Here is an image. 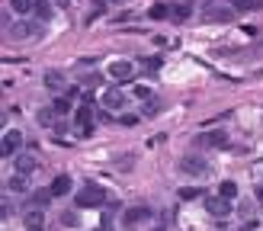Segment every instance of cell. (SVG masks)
<instances>
[{
	"label": "cell",
	"instance_id": "6da1fadb",
	"mask_svg": "<svg viewBox=\"0 0 263 231\" xmlns=\"http://www.w3.org/2000/svg\"><path fill=\"white\" fill-rule=\"evenodd\" d=\"M77 209H100V205L106 202V190L100 183H83V190L74 196Z\"/></svg>",
	"mask_w": 263,
	"mask_h": 231
},
{
	"label": "cell",
	"instance_id": "7a4b0ae2",
	"mask_svg": "<svg viewBox=\"0 0 263 231\" xmlns=\"http://www.w3.org/2000/svg\"><path fill=\"white\" fill-rule=\"evenodd\" d=\"M180 174H186V177H206L209 174V161L206 157H196V154H186V157H180Z\"/></svg>",
	"mask_w": 263,
	"mask_h": 231
},
{
	"label": "cell",
	"instance_id": "3957f363",
	"mask_svg": "<svg viewBox=\"0 0 263 231\" xmlns=\"http://www.w3.org/2000/svg\"><path fill=\"white\" fill-rule=\"evenodd\" d=\"M19 144H23V132H16V129L4 132V141H0V157H13L19 151Z\"/></svg>",
	"mask_w": 263,
	"mask_h": 231
},
{
	"label": "cell",
	"instance_id": "277c9868",
	"mask_svg": "<svg viewBox=\"0 0 263 231\" xmlns=\"http://www.w3.org/2000/svg\"><path fill=\"white\" fill-rule=\"evenodd\" d=\"M206 209H209V215H215V218H225V215L231 212V199H225L222 193H218V196H209V199H206Z\"/></svg>",
	"mask_w": 263,
	"mask_h": 231
},
{
	"label": "cell",
	"instance_id": "5b68a950",
	"mask_svg": "<svg viewBox=\"0 0 263 231\" xmlns=\"http://www.w3.org/2000/svg\"><path fill=\"white\" fill-rule=\"evenodd\" d=\"M74 122H77V132L83 138L93 135V113H90V106H80L77 113H74Z\"/></svg>",
	"mask_w": 263,
	"mask_h": 231
},
{
	"label": "cell",
	"instance_id": "8992f818",
	"mask_svg": "<svg viewBox=\"0 0 263 231\" xmlns=\"http://www.w3.org/2000/svg\"><path fill=\"white\" fill-rule=\"evenodd\" d=\"M100 100H103V106H106V109H122V106L128 103V96L119 90V87H109V90H103Z\"/></svg>",
	"mask_w": 263,
	"mask_h": 231
},
{
	"label": "cell",
	"instance_id": "52a82bcc",
	"mask_svg": "<svg viewBox=\"0 0 263 231\" xmlns=\"http://www.w3.org/2000/svg\"><path fill=\"white\" fill-rule=\"evenodd\" d=\"M135 74V65L132 61H109V77L113 80H128Z\"/></svg>",
	"mask_w": 263,
	"mask_h": 231
},
{
	"label": "cell",
	"instance_id": "ba28073f",
	"mask_svg": "<svg viewBox=\"0 0 263 231\" xmlns=\"http://www.w3.org/2000/svg\"><path fill=\"white\" fill-rule=\"evenodd\" d=\"M148 218H151V209H141V205H138V209H128V212L122 215V225H125V228H135V225H141V222H148Z\"/></svg>",
	"mask_w": 263,
	"mask_h": 231
},
{
	"label": "cell",
	"instance_id": "9c48e42d",
	"mask_svg": "<svg viewBox=\"0 0 263 231\" xmlns=\"http://www.w3.org/2000/svg\"><path fill=\"white\" fill-rule=\"evenodd\" d=\"M52 196H55L52 190H35V193H29V209H49Z\"/></svg>",
	"mask_w": 263,
	"mask_h": 231
},
{
	"label": "cell",
	"instance_id": "30bf717a",
	"mask_svg": "<svg viewBox=\"0 0 263 231\" xmlns=\"http://www.w3.org/2000/svg\"><path fill=\"white\" fill-rule=\"evenodd\" d=\"M199 144H206V148H225L228 135H225V132H206V135L199 138Z\"/></svg>",
	"mask_w": 263,
	"mask_h": 231
},
{
	"label": "cell",
	"instance_id": "8fae6325",
	"mask_svg": "<svg viewBox=\"0 0 263 231\" xmlns=\"http://www.w3.org/2000/svg\"><path fill=\"white\" fill-rule=\"evenodd\" d=\"M49 190L55 193V196H68V193H71V177H68V174H58V177L52 180Z\"/></svg>",
	"mask_w": 263,
	"mask_h": 231
},
{
	"label": "cell",
	"instance_id": "7c38bea8",
	"mask_svg": "<svg viewBox=\"0 0 263 231\" xmlns=\"http://www.w3.org/2000/svg\"><path fill=\"white\" fill-rule=\"evenodd\" d=\"M16 174H23V177L35 174V157H32V154H19V157H16Z\"/></svg>",
	"mask_w": 263,
	"mask_h": 231
},
{
	"label": "cell",
	"instance_id": "4fadbf2b",
	"mask_svg": "<svg viewBox=\"0 0 263 231\" xmlns=\"http://www.w3.org/2000/svg\"><path fill=\"white\" fill-rule=\"evenodd\" d=\"M45 87L49 90H68V80L58 71H45Z\"/></svg>",
	"mask_w": 263,
	"mask_h": 231
},
{
	"label": "cell",
	"instance_id": "5bb4252c",
	"mask_svg": "<svg viewBox=\"0 0 263 231\" xmlns=\"http://www.w3.org/2000/svg\"><path fill=\"white\" fill-rule=\"evenodd\" d=\"M26 228H29V231H42V228H45V215H42V209H32V212L26 215Z\"/></svg>",
	"mask_w": 263,
	"mask_h": 231
},
{
	"label": "cell",
	"instance_id": "9a60e30c",
	"mask_svg": "<svg viewBox=\"0 0 263 231\" xmlns=\"http://www.w3.org/2000/svg\"><path fill=\"white\" fill-rule=\"evenodd\" d=\"M35 26H29V23H16V26H10V39H26V35H32Z\"/></svg>",
	"mask_w": 263,
	"mask_h": 231
},
{
	"label": "cell",
	"instance_id": "2e32d148",
	"mask_svg": "<svg viewBox=\"0 0 263 231\" xmlns=\"http://www.w3.org/2000/svg\"><path fill=\"white\" fill-rule=\"evenodd\" d=\"M32 7H35V0H10V10H13V13H19V16L32 13Z\"/></svg>",
	"mask_w": 263,
	"mask_h": 231
},
{
	"label": "cell",
	"instance_id": "e0dca14e",
	"mask_svg": "<svg viewBox=\"0 0 263 231\" xmlns=\"http://www.w3.org/2000/svg\"><path fill=\"white\" fill-rule=\"evenodd\" d=\"M148 16H151V19H167V16H170V7H167V4H154V7L148 10Z\"/></svg>",
	"mask_w": 263,
	"mask_h": 231
},
{
	"label": "cell",
	"instance_id": "ac0fdd59",
	"mask_svg": "<svg viewBox=\"0 0 263 231\" xmlns=\"http://www.w3.org/2000/svg\"><path fill=\"white\" fill-rule=\"evenodd\" d=\"M218 193H222L225 199H234V196H237V183H231V180H225V183L218 186Z\"/></svg>",
	"mask_w": 263,
	"mask_h": 231
},
{
	"label": "cell",
	"instance_id": "d6986e66",
	"mask_svg": "<svg viewBox=\"0 0 263 231\" xmlns=\"http://www.w3.org/2000/svg\"><path fill=\"white\" fill-rule=\"evenodd\" d=\"M10 190H13V193H23V190H26V177H23V174H13V177H10Z\"/></svg>",
	"mask_w": 263,
	"mask_h": 231
},
{
	"label": "cell",
	"instance_id": "ffe728a7",
	"mask_svg": "<svg viewBox=\"0 0 263 231\" xmlns=\"http://www.w3.org/2000/svg\"><path fill=\"white\" fill-rule=\"evenodd\" d=\"M161 106H164V103H161V100H154V96H151V100L145 103V116H158V113H161Z\"/></svg>",
	"mask_w": 263,
	"mask_h": 231
},
{
	"label": "cell",
	"instance_id": "44dd1931",
	"mask_svg": "<svg viewBox=\"0 0 263 231\" xmlns=\"http://www.w3.org/2000/svg\"><path fill=\"white\" fill-rule=\"evenodd\" d=\"M228 16H231V10H212V7L206 10V19H228Z\"/></svg>",
	"mask_w": 263,
	"mask_h": 231
},
{
	"label": "cell",
	"instance_id": "7402d4cb",
	"mask_svg": "<svg viewBox=\"0 0 263 231\" xmlns=\"http://www.w3.org/2000/svg\"><path fill=\"white\" fill-rule=\"evenodd\" d=\"M55 116H58V113L49 106V109H42V113H39V122H42V125H52V122H55Z\"/></svg>",
	"mask_w": 263,
	"mask_h": 231
},
{
	"label": "cell",
	"instance_id": "603a6c76",
	"mask_svg": "<svg viewBox=\"0 0 263 231\" xmlns=\"http://www.w3.org/2000/svg\"><path fill=\"white\" fill-rule=\"evenodd\" d=\"M52 109H55L58 116H68V113H71V103H68V100H55V103H52Z\"/></svg>",
	"mask_w": 263,
	"mask_h": 231
},
{
	"label": "cell",
	"instance_id": "cb8c5ba5",
	"mask_svg": "<svg viewBox=\"0 0 263 231\" xmlns=\"http://www.w3.org/2000/svg\"><path fill=\"white\" fill-rule=\"evenodd\" d=\"M196 196H199V190H196V186H183V190H180V199H186V202H189V199H196Z\"/></svg>",
	"mask_w": 263,
	"mask_h": 231
},
{
	"label": "cell",
	"instance_id": "d4e9b609",
	"mask_svg": "<svg viewBox=\"0 0 263 231\" xmlns=\"http://www.w3.org/2000/svg\"><path fill=\"white\" fill-rule=\"evenodd\" d=\"M35 13H39V16L45 19V16L52 13V10H49V4H45V0H35Z\"/></svg>",
	"mask_w": 263,
	"mask_h": 231
},
{
	"label": "cell",
	"instance_id": "484cf974",
	"mask_svg": "<svg viewBox=\"0 0 263 231\" xmlns=\"http://www.w3.org/2000/svg\"><path fill=\"white\" fill-rule=\"evenodd\" d=\"M231 7L234 10H250V7H254V0H231Z\"/></svg>",
	"mask_w": 263,
	"mask_h": 231
},
{
	"label": "cell",
	"instance_id": "4316f807",
	"mask_svg": "<svg viewBox=\"0 0 263 231\" xmlns=\"http://www.w3.org/2000/svg\"><path fill=\"white\" fill-rule=\"evenodd\" d=\"M135 96L138 100H151V90L148 87H135Z\"/></svg>",
	"mask_w": 263,
	"mask_h": 231
},
{
	"label": "cell",
	"instance_id": "83f0119b",
	"mask_svg": "<svg viewBox=\"0 0 263 231\" xmlns=\"http://www.w3.org/2000/svg\"><path fill=\"white\" fill-rule=\"evenodd\" d=\"M145 68H148V71H158V68H161V58H148Z\"/></svg>",
	"mask_w": 263,
	"mask_h": 231
},
{
	"label": "cell",
	"instance_id": "f1b7e54d",
	"mask_svg": "<svg viewBox=\"0 0 263 231\" xmlns=\"http://www.w3.org/2000/svg\"><path fill=\"white\" fill-rule=\"evenodd\" d=\"M55 4H58V7H71V4H74V0H55Z\"/></svg>",
	"mask_w": 263,
	"mask_h": 231
},
{
	"label": "cell",
	"instance_id": "f546056e",
	"mask_svg": "<svg viewBox=\"0 0 263 231\" xmlns=\"http://www.w3.org/2000/svg\"><path fill=\"white\" fill-rule=\"evenodd\" d=\"M257 199H260V202H263V186H260V190H257Z\"/></svg>",
	"mask_w": 263,
	"mask_h": 231
}]
</instances>
